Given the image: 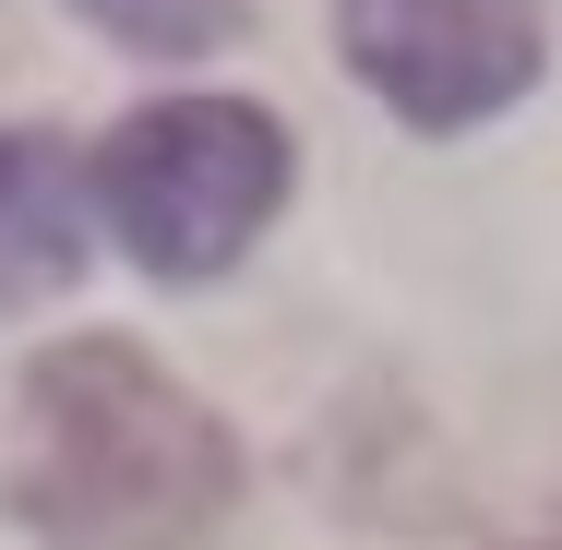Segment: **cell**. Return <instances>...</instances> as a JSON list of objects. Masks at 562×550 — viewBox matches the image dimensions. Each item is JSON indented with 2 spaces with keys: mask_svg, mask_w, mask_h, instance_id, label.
I'll return each mask as SVG.
<instances>
[{
  "mask_svg": "<svg viewBox=\"0 0 562 550\" xmlns=\"http://www.w3.org/2000/svg\"><path fill=\"white\" fill-rule=\"evenodd\" d=\"M0 503L36 550H216L239 515V442L132 335H60L12 383Z\"/></svg>",
  "mask_w": 562,
  "mask_h": 550,
  "instance_id": "6da1fadb",
  "label": "cell"
},
{
  "mask_svg": "<svg viewBox=\"0 0 562 550\" xmlns=\"http://www.w3.org/2000/svg\"><path fill=\"white\" fill-rule=\"evenodd\" d=\"M85 168L48 132H0V312H36L85 276Z\"/></svg>",
  "mask_w": 562,
  "mask_h": 550,
  "instance_id": "277c9868",
  "label": "cell"
},
{
  "mask_svg": "<svg viewBox=\"0 0 562 550\" xmlns=\"http://www.w3.org/2000/svg\"><path fill=\"white\" fill-rule=\"evenodd\" d=\"M109 48H132V60H216L227 36L251 24L239 0H72Z\"/></svg>",
  "mask_w": 562,
  "mask_h": 550,
  "instance_id": "5b68a950",
  "label": "cell"
},
{
  "mask_svg": "<svg viewBox=\"0 0 562 550\" xmlns=\"http://www.w3.org/2000/svg\"><path fill=\"white\" fill-rule=\"evenodd\" d=\"M336 60L407 132H479L551 60V0H336Z\"/></svg>",
  "mask_w": 562,
  "mask_h": 550,
  "instance_id": "3957f363",
  "label": "cell"
},
{
  "mask_svg": "<svg viewBox=\"0 0 562 550\" xmlns=\"http://www.w3.org/2000/svg\"><path fill=\"white\" fill-rule=\"evenodd\" d=\"M288 180H300L288 120L251 109V97H156V109H132L109 144L85 156V204H97L109 239L144 276H168V288L227 276V263L276 227Z\"/></svg>",
  "mask_w": 562,
  "mask_h": 550,
  "instance_id": "7a4b0ae2",
  "label": "cell"
},
{
  "mask_svg": "<svg viewBox=\"0 0 562 550\" xmlns=\"http://www.w3.org/2000/svg\"><path fill=\"white\" fill-rule=\"evenodd\" d=\"M515 550H562V503H551V515H539V527H527Z\"/></svg>",
  "mask_w": 562,
  "mask_h": 550,
  "instance_id": "8992f818",
  "label": "cell"
}]
</instances>
